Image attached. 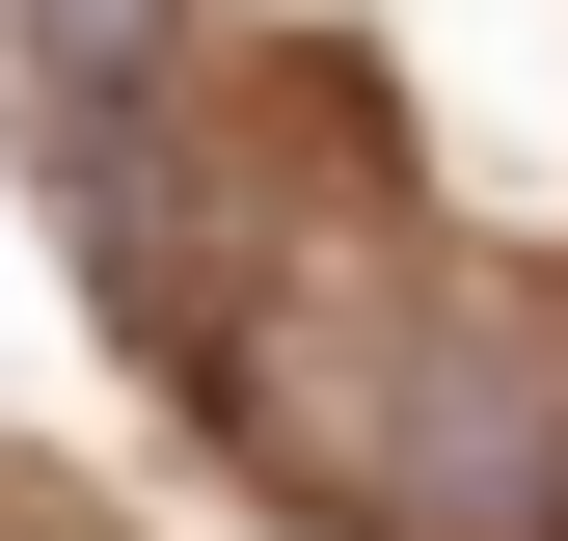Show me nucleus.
<instances>
[{"label": "nucleus", "instance_id": "f257e3e1", "mask_svg": "<svg viewBox=\"0 0 568 541\" xmlns=\"http://www.w3.org/2000/svg\"><path fill=\"white\" fill-rule=\"evenodd\" d=\"M190 379L244 406V460L352 541H568V270H460L352 190L217 135V298Z\"/></svg>", "mask_w": 568, "mask_h": 541}, {"label": "nucleus", "instance_id": "f03ea898", "mask_svg": "<svg viewBox=\"0 0 568 541\" xmlns=\"http://www.w3.org/2000/svg\"><path fill=\"white\" fill-rule=\"evenodd\" d=\"M28 54H54V109H135V82H190V0H28Z\"/></svg>", "mask_w": 568, "mask_h": 541}]
</instances>
